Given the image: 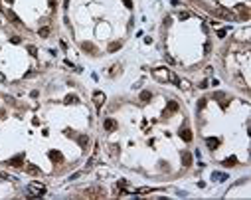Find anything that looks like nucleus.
<instances>
[{"instance_id": "f257e3e1", "label": "nucleus", "mask_w": 251, "mask_h": 200, "mask_svg": "<svg viewBox=\"0 0 251 200\" xmlns=\"http://www.w3.org/2000/svg\"><path fill=\"white\" fill-rule=\"evenodd\" d=\"M154 77H158L160 81H166V79H172V75L168 73V69H162V67H158V69H154Z\"/></svg>"}, {"instance_id": "f03ea898", "label": "nucleus", "mask_w": 251, "mask_h": 200, "mask_svg": "<svg viewBox=\"0 0 251 200\" xmlns=\"http://www.w3.org/2000/svg\"><path fill=\"white\" fill-rule=\"evenodd\" d=\"M178 111V103H176V101H168V105H166V113H164V115H172V113H176Z\"/></svg>"}, {"instance_id": "7ed1b4c3", "label": "nucleus", "mask_w": 251, "mask_h": 200, "mask_svg": "<svg viewBox=\"0 0 251 200\" xmlns=\"http://www.w3.org/2000/svg\"><path fill=\"white\" fill-rule=\"evenodd\" d=\"M50 159L53 160V163H61V160H63V155L60 153V151H50Z\"/></svg>"}, {"instance_id": "20e7f679", "label": "nucleus", "mask_w": 251, "mask_h": 200, "mask_svg": "<svg viewBox=\"0 0 251 200\" xmlns=\"http://www.w3.org/2000/svg\"><path fill=\"white\" fill-rule=\"evenodd\" d=\"M206 145H208V149L216 151V149H217V145H220V139H216V137H210V139L206 141Z\"/></svg>"}, {"instance_id": "39448f33", "label": "nucleus", "mask_w": 251, "mask_h": 200, "mask_svg": "<svg viewBox=\"0 0 251 200\" xmlns=\"http://www.w3.org/2000/svg\"><path fill=\"white\" fill-rule=\"evenodd\" d=\"M93 99H95V105H97V107H101V105L105 103V93H101V91H97V93L93 95Z\"/></svg>"}, {"instance_id": "423d86ee", "label": "nucleus", "mask_w": 251, "mask_h": 200, "mask_svg": "<svg viewBox=\"0 0 251 200\" xmlns=\"http://www.w3.org/2000/svg\"><path fill=\"white\" fill-rule=\"evenodd\" d=\"M115 129H117L115 119H105V131H115Z\"/></svg>"}, {"instance_id": "0eeeda50", "label": "nucleus", "mask_w": 251, "mask_h": 200, "mask_svg": "<svg viewBox=\"0 0 251 200\" xmlns=\"http://www.w3.org/2000/svg\"><path fill=\"white\" fill-rule=\"evenodd\" d=\"M216 14H222V18H227V20H233V14L229 12V10H226V8H217V10H216Z\"/></svg>"}, {"instance_id": "6e6552de", "label": "nucleus", "mask_w": 251, "mask_h": 200, "mask_svg": "<svg viewBox=\"0 0 251 200\" xmlns=\"http://www.w3.org/2000/svg\"><path fill=\"white\" fill-rule=\"evenodd\" d=\"M8 163L12 165V166H22V163H24V156H22V155H18V156H14V159H10Z\"/></svg>"}, {"instance_id": "1a4fd4ad", "label": "nucleus", "mask_w": 251, "mask_h": 200, "mask_svg": "<svg viewBox=\"0 0 251 200\" xmlns=\"http://www.w3.org/2000/svg\"><path fill=\"white\" fill-rule=\"evenodd\" d=\"M30 190H38V194H44L46 186H44V184H40V182H32V184H30Z\"/></svg>"}, {"instance_id": "9d476101", "label": "nucleus", "mask_w": 251, "mask_h": 200, "mask_svg": "<svg viewBox=\"0 0 251 200\" xmlns=\"http://www.w3.org/2000/svg\"><path fill=\"white\" fill-rule=\"evenodd\" d=\"M81 48H83V50L87 52V53H97V52H95V46L91 44V42H83V44H81Z\"/></svg>"}, {"instance_id": "9b49d317", "label": "nucleus", "mask_w": 251, "mask_h": 200, "mask_svg": "<svg viewBox=\"0 0 251 200\" xmlns=\"http://www.w3.org/2000/svg\"><path fill=\"white\" fill-rule=\"evenodd\" d=\"M180 137H182L184 141H192V131L190 129H182V131H180Z\"/></svg>"}, {"instance_id": "f8f14e48", "label": "nucleus", "mask_w": 251, "mask_h": 200, "mask_svg": "<svg viewBox=\"0 0 251 200\" xmlns=\"http://www.w3.org/2000/svg\"><path fill=\"white\" fill-rule=\"evenodd\" d=\"M190 163H192L190 153H182V165H184V166H190Z\"/></svg>"}, {"instance_id": "ddd939ff", "label": "nucleus", "mask_w": 251, "mask_h": 200, "mask_svg": "<svg viewBox=\"0 0 251 200\" xmlns=\"http://www.w3.org/2000/svg\"><path fill=\"white\" fill-rule=\"evenodd\" d=\"M121 46H123V42H113V44H109V52H117Z\"/></svg>"}, {"instance_id": "4468645a", "label": "nucleus", "mask_w": 251, "mask_h": 200, "mask_svg": "<svg viewBox=\"0 0 251 200\" xmlns=\"http://www.w3.org/2000/svg\"><path fill=\"white\" fill-rule=\"evenodd\" d=\"M77 141H79V145H81V147L85 149V147H87V143H89V139H87V135H81V137H79Z\"/></svg>"}, {"instance_id": "2eb2a0df", "label": "nucleus", "mask_w": 251, "mask_h": 200, "mask_svg": "<svg viewBox=\"0 0 251 200\" xmlns=\"http://www.w3.org/2000/svg\"><path fill=\"white\" fill-rule=\"evenodd\" d=\"M235 165H237V160L233 159V156H229L227 160H223V166H235Z\"/></svg>"}, {"instance_id": "dca6fc26", "label": "nucleus", "mask_w": 251, "mask_h": 200, "mask_svg": "<svg viewBox=\"0 0 251 200\" xmlns=\"http://www.w3.org/2000/svg\"><path fill=\"white\" fill-rule=\"evenodd\" d=\"M150 97H152L150 91H142V93H141V101H150Z\"/></svg>"}, {"instance_id": "f3484780", "label": "nucleus", "mask_w": 251, "mask_h": 200, "mask_svg": "<svg viewBox=\"0 0 251 200\" xmlns=\"http://www.w3.org/2000/svg\"><path fill=\"white\" fill-rule=\"evenodd\" d=\"M65 103H79V97H75V95H67V97H65Z\"/></svg>"}, {"instance_id": "a211bd4d", "label": "nucleus", "mask_w": 251, "mask_h": 200, "mask_svg": "<svg viewBox=\"0 0 251 200\" xmlns=\"http://www.w3.org/2000/svg\"><path fill=\"white\" fill-rule=\"evenodd\" d=\"M227 174H222V172H213V180H226Z\"/></svg>"}, {"instance_id": "6ab92c4d", "label": "nucleus", "mask_w": 251, "mask_h": 200, "mask_svg": "<svg viewBox=\"0 0 251 200\" xmlns=\"http://www.w3.org/2000/svg\"><path fill=\"white\" fill-rule=\"evenodd\" d=\"M28 172H32V174H38L40 169H38V166H34V165H28Z\"/></svg>"}, {"instance_id": "aec40b11", "label": "nucleus", "mask_w": 251, "mask_h": 200, "mask_svg": "<svg viewBox=\"0 0 251 200\" xmlns=\"http://www.w3.org/2000/svg\"><path fill=\"white\" fill-rule=\"evenodd\" d=\"M40 36L42 38H47V36H50V28H40Z\"/></svg>"}, {"instance_id": "412c9836", "label": "nucleus", "mask_w": 251, "mask_h": 200, "mask_svg": "<svg viewBox=\"0 0 251 200\" xmlns=\"http://www.w3.org/2000/svg\"><path fill=\"white\" fill-rule=\"evenodd\" d=\"M8 18L12 20V22H18V18H16V14H14V12H8Z\"/></svg>"}, {"instance_id": "4be33fe9", "label": "nucleus", "mask_w": 251, "mask_h": 200, "mask_svg": "<svg viewBox=\"0 0 251 200\" xmlns=\"http://www.w3.org/2000/svg\"><path fill=\"white\" fill-rule=\"evenodd\" d=\"M204 107H206V99H200L198 101V109H204Z\"/></svg>"}, {"instance_id": "5701e85b", "label": "nucleus", "mask_w": 251, "mask_h": 200, "mask_svg": "<svg viewBox=\"0 0 251 200\" xmlns=\"http://www.w3.org/2000/svg\"><path fill=\"white\" fill-rule=\"evenodd\" d=\"M180 85H182V89H188V87H190V83H188V81H182Z\"/></svg>"}, {"instance_id": "b1692460", "label": "nucleus", "mask_w": 251, "mask_h": 200, "mask_svg": "<svg viewBox=\"0 0 251 200\" xmlns=\"http://www.w3.org/2000/svg\"><path fill=\"white\" fill-rule=\"evenodd\" d=\"M125 6L127 8H132V2H131V0H125Z\"/></svg>"}, {"instance_id": "393cba45", "label": "nucleus", "mask_w": 251, "mask_h": 200, "mask_svg": "<svg viewBox=\"0 0 251 200\" xmlns=\"http://www.w3.org/2000/svg\"><path fill=\"white\" fill-rule=\"evenodd\" d=\"M6 2H14V0H6Z\"/></svg>"}]
</instances>
